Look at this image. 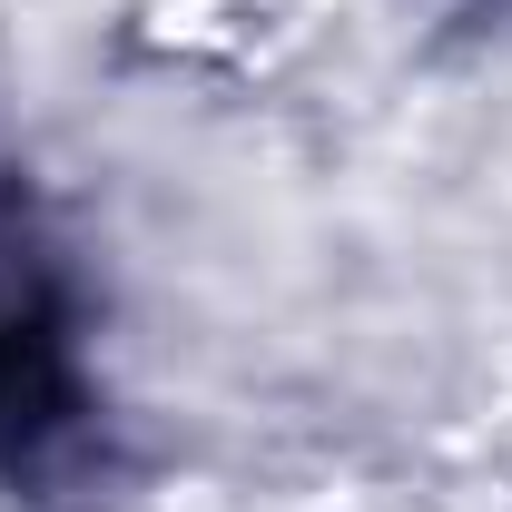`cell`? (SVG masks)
I'll list each match as a JSON object with an SVG mask.
<instances>
[{
    "label": "cell",
    "instance_id": "1",
    "mask_svg": "<svg viewBox=\"0 0 512 512\" xmlns=\"http://www.w3.org/2000/svg\"><path fill=\"white\" fill-rule=\"evenodd\" d=\"M69 424H79V365H69L60 276H50L40 237L20 227V207L0 197V453L50 463Z\"/></svg>",
    "mask_w": 512,
    "mask_h": 512
}]
</instances>
